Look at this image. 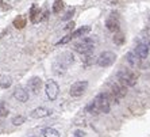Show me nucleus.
Returning a JSON list of instances; mask_svg holds the SVG:
<instances>
[{
  "label": "nucleus",
  "instance_id": "f257e3e1",
  "mask_svg": "<svg viewBox=\"0 0 150 137\" xmlns=\"http://www.w3.org/2000/svg\"><path fill=\"white\" fill-rule=\"evenodd\" d=\"M93 101L96 102L98 109L100 113H103V114L110 113V110H111V102H112L110 92H100V94L96 95V98Z\"/></svg>",
  "mask_w": 150,
  "mask_h": 137
},
{
  "label": "nucleus",
  "instance_id": "f03ea898",
  "mask_svg": "<svg viewBox=\"0 0 150 137\" xmlns=\"http://www.w3.org/2000/svg\"><path fill=\"white\" fill-rule=\"evenodd\" d=\"M116 77H118V81H120L122 84H125L126 87H133L137 83V76L133 71L126 69V68H122L116 72Z\"/></svg>",
  "mask_w": 150,
  "mask_h": 137
},
{
  "label": "nucleus",
  "instance_id": "7ed1b4c3",
  "mask_svg": "<svg viewBox=\"0 0 150 137\" xmlns=\"http://www.w3.org/2000/svg\"><path fill=\"white\" fill-rule=\"evenodd\" d=\"M74 50L80 54H91L95 49V39L91 37H85L81 41L74 44Z\"/></svg>",
  "mask_w": 150,
  "mask_h": 137
},
{
  "label": "nucleus",
  "instance_id": "20e7f679",
  "mask_svg": "<svg viewBox=\"0 0 150 137\" xmlns=\"http://www.w3.org/2000/svg\"><path fill=\"white\" fill-rule=\"evenodd\" d=\"M126 94H127V87L125 84H122L120 81L111 83V92H110V95H111L112 102L118 103L123 96H126Z\"/></svg>",
  "mask_w": 150,
  "mask_h": 137
},
{
  "label": "nucleus",
  "instance_id": "39448f33",
  "mask_svg": "<svg viewBox=\"0 0 150 137\" xmlns=\"http://www.w3.org/2000/svg\"><path fill=\"white\" fill-rule=\"evenodd\" d=\"M115 60H116V54H115V53L107 50V52H103L100 56L98 57L96 63H98L99 67L107 68V67H111L112 64L115 63Z\"/></svg>",
  "mask_w": 150,
  "mask_h": 137
},
{
  "label": "nucleus",
  "instance_id": "423d86ee",
  "mask_svg": "<svg viewBox=\"0 0 150 137\" xmlns=\"http://www.w3.org/2000/svg\"><path fill=\"white\" fill-rule=\"evenodd\" d=\"M88 88V81L87 80H79V81H74L73 84L70 86V90H69V94L74 98L77 96H81L84 92L87 91Z\"/></svg>",
  "mask_w": 150,
  "mask_h": 137
},
{
  "label": "nucleus",
  "instance_id": "0eeeda50",
  "mask_svg": "<svg viewBox=\"0 0 150 137\" xmlns=\"http://www.w3.org/2000/svg\"><path fill=\"white\" fill-rule=\"evenodd\" d=\"M45 91L50 101H56L57 96H58V92H59V87L54 80H47L45 86Z\"/></svg>",
  "mask_w": 150,
  "mask_h": 137
},
{
  "label": "nucleus",
  "instance_id": "6e6552de",
  "mask_svg": "<svg viewBox=\"0 0 150 137\" xmlns=\"http://www.w3.org/2000/svg\"><path fill=\"white\" fill-rule=\"evenodd\" d=\"M42 86H43V81H42V79H41V77H38V76L31 77V79L27 81V88L34 95H38L39 94Z\"/></svg>",
  "mask_w": 150,
  "mask_h": 137
},
{
  "label": "nucleus",
  "instance_id": "1a4fd4ad",
  "mask_svg": "<svg viewBox=\"0 0 150 137\" xmlns=\"http://www.w3.org/2000/svg\"><path fill=\"white\" fill-rule=\"evenodd\" d=\"M105 27L112 33L119 31V19H118V15H116L115 12H112V14L107 18V21H105Z\"/></svg>",
  "mask_w": 150,
  "mask_h": 137
},
{
  "label": "nucleus",
  "instance_id": "9d476101",
  "mask_svg": "<svg viewBox=\"0 0 150 137\" xmlns=\"http://www.w3.org/2000/svg\"><path fill=\"white\" fill-rule=\"evenodd\" d=\"M135 54L139 57L141 60H145L147 56H149V45L146 42H139L135 46Z\"/></svg>",
  "mask_w": 150,
  "mask_h": 137
},
{
  "label": "nucleus",
  "instance_id": "9b49d317",
  "mask_svg": "<svg viewBox=\"0 0 150 137\" xmlns=\"http://www.w3.org/2000/svg\"><path fill=\"white\" fill-rule=\"evenodd\" d=\"M52 116V110L46 109V107H37L34 109L31 113H30V117L31 118H35V120H38V118H45V117H49Z\"/></svg>",
  "mask_w": 150,
  "mask_h": 137
},
{
  "label": "nucleus",
  "instance_id": "f8f14e48",
  "mask_svg": "<svg viewBox=\"0 0 150 137\" xmlns=\"http://www.w3.org/2000/svg\"><path fill=\"white\" fill-rule=\"evenodd\" d=\"M14 98L22 103H26L28 101V92L23 87H16L14 91Z\"/></svg>",
  "mask_w": 150,
  "mask_h": 137
},
{
  "label": "nucleus",
  "instance_id": "ddd939ff",
  "mask_svg": "<svg viewBox=\"0 0 150 137\" xmlns=\"http://www.w3.org/2000/svg\"><path fill=\"white\" fill-rule=\"evenodd\" d=\"M57 59H58V60L61 61L62 64H65L68 68H69L70 65L73 64V61H74V56L70 52H64L62 54H61L59 57H57Z\"/></svg>",
  "mask_w": 150,
  "mask_h": 137
},
{
  "label": "nucleus",
  "instance_id": "4468645a",
  "mask_svg": "<svg viewBox=\"0 0 150 137\" xmlns=\"http://www.w3.org/2000/svg\"><path fill=\"white\" fill-rule=\"evenodd\" d=\"M126 60H127V63L131 65V67H139L141 65V59L135 54V52H129L127 54H126Z\"/></svg>",
  "mask_w": 150,
  "mask_h": 137
},
{
  "label": "nucleus",
  "instance_id": "2eb2a0df",
  "mask_svg": "<svg viewBox=\"0 0 150 137\" xmlns=\"http://www.w3.org/2000/svg\"><path fill=\"white\" fill-rule=\"evenodd\" d=\"M41 11H39V8L37 7V4H33L31 6V10H30V21L33 22V23H38V22H41Z\"/></svg>",
  "mask_w": 150,
  "mask_h": 137
},
{
  "label": "nucleus",
  "instance_id": "dca6fc26",
  "mask_svg": "<svg viewBox=\"0 0 150 137\" xmlns=\"http://www.w3.org/2000/svg\"><path fill=\"white\" fill-rule=\"evenodd\" d=\"M67 69H68V67L67 65H64L58 59L53 63V72H54L56 75H64L65 72H67Z\"/></svg>",
  "mask_w": 150,
  "mask_h": 137
},
{
  "label": "nucleus",
  "instance_id": "f3484780",
  "mask_svg": "<svg viewBox=\"0 0 150 137\" xmlns=\"http://www.w3.org/2000/svg\"><path fill=\"white\" fill-rule=\"evenodd\" d=\"M89 31H91V26H83V27L74 30L73 33H70V35H72V38H79V37H84Z\"/></svg>",
  "mask_w": 150,
  "mask_h": 137
},
{
  "label": "nucleus",
  "instance_id": "a211bd4d",
  "mask_svg": "<svg viewBox=\"0 0 150 137\" xmlns=\"http://www.w3.org/2000/svg\"><path fill=\"white\" fill-rule=\"evenodd\" d=\"M26 25H27V18H26L25 15H18L14 19V26L16 29H19V30H22Z\"/></svg>",
  "mask_w": 150,
  "mask_h": 137
},
{
  "label": "nucleus",
  "instance_id": "6ab92c4d",
  "mask_svg": "<svg viewBox=\"0 0 150 137\" xmlns=\"http://www.w3.org/2000/svg\"><path fill=\"white\" fill-rule=\"evenodd\" d=\"M42 134L43 137H59V132L54 128H45L42 129Z\"/></svg>",
  "mask_w": 150,
  "mask_h": 137
},
{
  "label": "nucleus",
  "instance_id": "aec40b11",
  "mask_svg": "<svg viewBox=\"0 0 150 137\" xmlns=\"http://www.w3.org/2000/svg\"><path fill=\"white\" fill-rule=\"evenodd\" d=\"M85 110H87L89 114H99V109H98V105H96V102L95 101H91V102L87 105V107H85Z\"/></svg>",
  "mask_w": 150,
  "mask_h": 137
},
{
  "label": "nucleus",
  "instance_id": "412c9836",
  "mask_svg": "<svg viewBox=\"0 0 150 137\" xmlns=\"http://www.w3.org/2000/svg\"><path fill=\"white\" fill-rule=\"evenodd\" d=\"M62 8H64V1L62 0H56L54 4H53V12H54V14H59Z\"/></svg>",
  "mask_w": 150,
  "mask_h": 137
},
{
  "label": "nucleus",
  "instance_id": "4be33fe9",
  "mask_svg": "<svg viewBox=\"0 0 150 137\" xmlns=\"http://www.w3.org/2000/svg\"><path fill=\"white\" fill-rule=\"evenodd\" d=\"M11 79L8 76H0V87L1 88H8L11 86Z\"/></svg>",
  "mask_w": 150,
  "mask_h": 137
},
{
  "label": "nucleus",
  "instance_id": "5701e85b",
  "mask_svg": "<svg viewBox=\"0 0 150 137\" xmlns=\"http://www.w3.org/2000/svg\"><path fill=\"white\" fill-rule=\"evenodd\" d=\"M114 42H115V45H122V44L125 42V35H123V33H116V34L114 35Z\"/></svg>",
  "mask_w": 150,
  "mask_h": 137
},
{
  "label": "nucleus",
  "instance_id": "b1692460",
  "mask_svg": "<svg viewBox=\"0 0 150 137\" xmlns=\"http://www.w3.org/2000/svg\"><path fill=\"white\" fill-rule=\"evenodd\" d=\"M26 121V117L23 116H16L12 118V125H15V126H19V125H22V123H25Z\"/></svg>",
  "mask_w": 150,
  "mask_h": 137
},
{
  "label": "nucleus",
  "instance_id": "393cba45",
  "mask_svg": "<svg viewBox=\"0 0 150 137\" xmlns=\"http://www.w3.org/2000/svg\"><path fill=\"white\" fill-rule=\"evenodd\" d=\"M73 15H74V7H70L69 10L65 12V15L62 16V21H69V19L73 16Z\"/></svg>",
  "mask_w": 150,
  "mask_h": 137
},
{
  "label": "nucleus",
  "instance_id": "a878e982",
  "mask_svg": "<svg viewBox=\"0 0 150 137\" xmlns=\"http://www.w3.org/2000/svg\"><path fill=\"white\" fill-rule=\"evenodd\" d=\"M8 116V109L4 106L3 102H0V118H3V117H7Z\"/></svg>",
  "mask_w": 150,
  "mask_h": 137
},
{
  "label": "nucleus",
  "instance_id": "bb28decb",
  "mask_svg": "<svg viewBox=\"0 0 150 137\" xmlns=\"http://www.w3.org/2000/svg\"><path fill=\"white\" fill-rule=\"evenodd\" d=\"M70 39H73V38H72V35H70V34H68V35H65L62 39H59L58 42H57V45H65V44L69 42Z\"/></svg>",
  "mask_w": 150,
  "mask_h": 137
},
{
  "label": "nucleus",
  "instance_id": "cd10ccee",
  "mask_svg": "<svg viewBox=\"0 0 150 137\" xmlns=\"http://www.w3.org/2000/svg\"><path fill=\"white\" fill-rule=\"evenodd\" d=\"M73 137H85V132H83L81 129H77V130H74Z\"/></svg>",
  "mask_w": 150,
  "mask_h": 137
},
{
  "label": "nucleus",
  "instance_id": "c85d7f7f",
  "mask_svg": "<svg viewBox=\"0 0 150 137\" xmlns=\"http://www.w3.org/2000/svg\"><path fill=\"white\" fill-rule=\"evenodd\" d=\"M92 59H95V57H92V56H88V57H85V59H84V63H85V65H89V64L92 63Z\"/></svg>",
  "mask_w": 150,
  "mask_h": 137
},
{
  "label": "nucleus",
  "instance_id": "c756f323",
  "mask_svg": "<svg viewBox=\"0 0 150 137\" xmlns=\"http://www.w3.org/2000/svg\"><path fill=\"white\" fill-rule=\"evenodd\" d=\"M47 15H49V12H47V11H43V12H42V16H41V22L46 21V19H47Z\"/></svg>",
  "mask_w": 150,
  "mask_h": 137
},
{
  "label": "nucleus",
  "instance_id": "7c9ffc66",
  "mask_svg": "<svg viewBox=\"0 0 150 137\" xmlns=\"http://www.w3.org/2000/svg\"><path fill=\"white\" fill-rule=\"evenodd\" d=\"M73 27H74V23H73V22H69V23L65 26V30H72Z\"/></svg>",
  "mask_w": 150,
  "mask_h": 137
},
{
  "label": "nucleus",
  "instance_id": "2f4dec72",
  "mask_svg": "<svg viewBox=\"0 0 150 137\" xmlns=\"http://www.w3.org/2000/svg\"><path fill=\"white\" fill-rule=\"evenodd\" d=\"M3 0H0V8H1V10H8V8L10 7H7V6H3Z\"/></svg>",
  "mask_w": 150,
  "mask_h": 137
},
{
  "label": "nucleus",
  "instance_id": "473e14b6",
  "mask_svg": "<svg viewBox=\"0 0 150 137\" xmlns=\"http://www.w3.org/2000/svg\"><path fill=\"white\" fill-rule=\"evenodd\" d=\"M146 44L149 45V48H150V37H149V39H147V42H146Z\"/></svg>",
  "mask_w": 150,
  "mask_h": 137
}]
</instances>
